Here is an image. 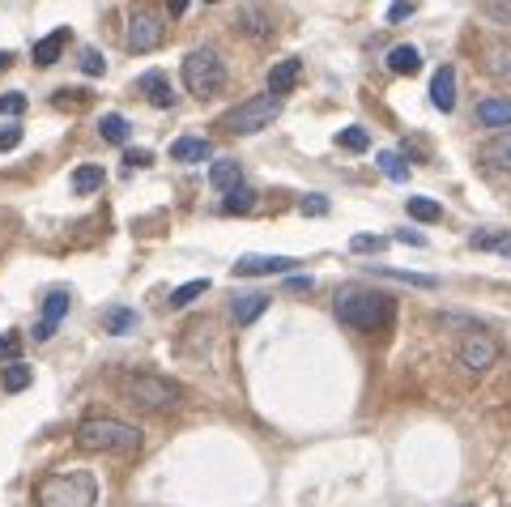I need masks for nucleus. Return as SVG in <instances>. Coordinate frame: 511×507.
<instances>
[{"mask_svg": "<svg viewBox=\"0 0 511 507\" xmlns=\"http://www.w3.org/2000/svg\"><path fill=\"white\" fill-rule=\"evenodd\" d=\"M35 503L39 507H94L99 503V482L85 469H56V473H43L39 478Z\"/></svg>", "mask_w": 511, "mask_h": 507, "instance_id": "f257e3e1", "label": "nucleus"}, {"mask_svg": "<svg viewBox=\"0 0 511 507\" xmlns=\"http://www.w3.org/2000/svg\"><path fill=\"white\" fill-rule=\"evenodd\" d=\"M77 448L102 452V456H133V452H141V430L119 422V418L94 413V418H81L77 422Z\"/></svg>", "mask_w": 511, "mask_h": 507, "instance_id": "f03ea898", "label": "nucleus"}, {"mask_svg": "<svg viewBox=\"0 0 511 507\" xmlns=\"http://www.w3.org/2000/svg\"><path fill=\"white\" fill-rule=\"evenodd\" d=\"M337 320L350 329H384L393 320V298L371 290H350L337 298Z\"/></svg>", "mask_w": 511, "mask_h": 507, "instance_id": "7ed1b4c3", "label": "nucleus"}, {"mask_svg": "<svg viewBox=\"0 0 511 507\" xmlns=\"http://www.w3.org/2000/svg\"><path fill=\"white\" fill-rule=\"evenodd\" d=\"M119 397L137 410H171V405H179V384L150 375V371H137V375L119 380Z\"/></svg>", "mask_w": 511, "mask_h": 507, "instance_id": "20e7f679", "label": "nucleus"}, {"mask_svg": "<svg viewBox=\"0 0 511 507\" xmlns=\"http://www.w3.org/2000/svg\"><path fill=\"white\" fill-rule=\"evenodd\" d=\"M183 86H188V94H197V98L222 94L226 64H222V56H217L214 47H197V52L183 56Z\"/></svg>", "mask_w": 511, "mask_h": 507, "instance_id": "39448f33", "label": "nucleus"}, {"mask_svg": "<svg viewBox=\"0 0 511 507\" xmlns=\"http://www.w3.org/2000/svg\"><path fill=\"white\" fill-rule=\"evenodd\" d=\"M277 116H281V98H273V94L243 98L235 111L226 116V133H235V137H252V133H264Z\"/></svg>", "mask_w": 511, "mask_h": 507, "instance_id": "423d86ee", "label": "nucleus"}, {"mask_svg": "<svg viewBox=\"0 0 511 507\" xmlns=\"http://www.w3.org/2000/svg\"><path fill=\"white\" fill-rule=\"evenodd\" d=\"M162 39H166V21L158 18V13H150V9L133 13V21H128V47H133L137 56L162 47Z\"/></svg>", "mask_w": 511, "mask_h": 507, "instance_id": "0eeeda50", "label": "nucleus"}, {"mask_svg": "<svg viewBox=\"0 0 511 507\" xmlns=\"http://www.w3.org/2000/svg\"><path fill=\"white\" fill-rule=\"evenodd\" d=\"M499 363V341L486 337V332H469L465 341H460V367L465 371H491Z\"/></svg>", "mask_w": 511, "mask_h": 507, "instance_id": "6e6552de", "label": "nucleus"}, {"mask_svg": "<svg viewBox=\"0 0 511 507\" xmlns=\"http://www.w3.org/2000/svg\"><path fill=\"white\" fill-rule=\"evenodd\" d=\"M295 256H239L235 277H277V274H295Z\"/></svg>", "mask_w": 511, "mask_h": 507, "instance_id": "1a4fd4ad", "label": "nucleus"}, {"mask_svg": "<svg viewBox=\"0 0 511 507\" xmlns=\"http://www.w3.org/2000/svg\"><path fill=\"white\" fill-rule=\"evenodd\" d=\"M69 290H52L47 298H43V320L35 324V341H52L56 337V329H60V320L69 315Z\"/></svg>", "mask_w": 511, "mask_h": 507, "instance_id": "9d476101", "label": "nucleus"}, {"mask_svg": "<svg viewBox=\"0 0 511 507\" xmlns=\"http://www.w3.org/2000/svg\"><path fill=\"white\" fill-rule=\"evenodd\" d=\"M298 78H303V60H295V56L277 60L273 69H269V94H273V98L290 94V90L298 86Z\"/></svg>", "mask_w": 511, "mask_h": 507, "instance_id": "9b49d317", "label": "nucleus"}, {"mask_svg": "<svg viewBox=\"0 0 511 507\" xmlns=\"http://www.w3.org/2000/svg\"><path fill=\"white\" fill-rule=\"evenodd\" d=\"M235 30H243L247 39H264V35H273V18L264 9H256V4H243L235 13Z\"/></svg>", "mask_w": 511, "mask_h": 507, "instance_id": "f8f14e48", "label": "nucleus"}, {"mask_svg": "<svg viewBox=\"0 0 511 507\" xmlns=\"http://www.w3.org/2000/svg\"><path fill=\"white\" fill-rule=\"evenodd\" d=\"M431 102L439 107V111H452V107H456V69H452V64L434 69V78H431Z\"/></svg>", "mask_w": 511, "mask_h": 507, "instance_id": "ddd939ff", "label": "nucleus"}, {"mask_svg": "<svg viewBox=\"0 0 511 507\" xmlns=\"http://www.w3.org/2000/svg\"><path fill=\"white\" fill-rule=\"evenodd\" d=\"M141 94L150 98L158 111H166V107L175 102V90H171V81H166V73H158V69H150V73L141 78Z\"/></svg>", "mask_w": 511, "mask_h": 507, "instance_id": "4468645a", "label": "nucleus"}, {"mask_svg": "<svg viewBox=\"0 0 511 507\" xmlns=\"http://www.w3.org/2000/svg\"><path fill=\"white\" fill-rule=\"evenodd\" d=\"M473 116L486 128H511V98H482Z\"/></svg>", "mask_w": 511, "mask_h": 507, "instance_id": "2eb2a0df", "label": "nucleus"}, {"mask_svg": "<svg viewBox=\"0 0 511 507\" xmlns=\"http://www.w3.org/2000/svg\"><path fill=\"white\" fill-rule=\"evenodd\" d=\"M64 47H69V30L60 26V30H52L47 39L35 43V52H30V56H35V64H39V69H52V64L64 56Z\"/></svg>", "mask_w": 511, "mask_h": 507, "instance_id": "dca6fc26", "label": "nucleus"}, {"mask_svg": "<svg viewBox=\"0 0 511 507\" xmlns=\"http://www.w3.org/2000/svg\"><path fill=\"white\" fill-rule=\"evenodd\" d=\"M209 184H214L217 192H235L239 184H243V167H239L235 158H217L214 167H209Z\"/></svg>", "mask_w": 511, "mask_h": 507, "instance_id": "f3484780", "label": "nucleus"}, {"mask_svg": "<svg viewBox=\"0 0 511 507\" xmlns=\"http://www.w3.org/2000/svg\"><path fill=\"white\" fill-rule=\"evenodd\" d=\"M102 332H111V337L137 332V312H133V307H107V312H102Z\"/></svg>", "mask_w": 511, "mask_h": 507, "instance_id": "a211bd4d", "label": "nucleus"}, {"mask_svg": "<svg viewBox=\"0 0 511 507\" xmlns=\"http://www.w3.org/2000/svg\"><path fill=\"white\" fill-rule=\"evenodd\" d=\"M209 154H214V145L205 137H179L175 145H171V158H175V162H205Z\"/></svg>", "mask_w": 511, "mask_h": 507, "instance_id": "6ab92c4d", "label": "nucleus"}, {"mask_svg": "<svg viewBox=\"0 0 511 507\" xmlns=\"http://www.w3.org/2000/svg\"><path fill=\"white\" fill-rule=\"evenodd\" d=\"M388 69H393L396 78H413V73L422 69V56H418V47H410V43L393 47V52H388Z\"/></svg>", "mask_w": 511, "mask_h": 507, "instance_id": "aec40b11", "label": "nucleus"}, {"mask_svg": "<svg viewBox=\"0 0 511 507\" xmlns=\"http://www.w3.org/2000/svg\"><path fill=\"white\" fill-rule=\"evenodd\" d=\"M486 73L511 86V43H494L491 52H486Z\"/></svg>", "mask_w": 511, "mask_h": 507, "instance_id": "412c9836", "label": "nucleus"}, {"mask_svg": "<svg viewBox=\"0 0 511 507\" xmlns=\"http://www.w3.org/2000/svg\"><path fill=\"white\" fill-rule=\"evenodd\" d=\"M469 248L473 252H503L511 256V231H482V234H469Z\"/></svg>", "mask_w": 511, "mask_h": 507, "instance_id": "4be33fe9", "label": "nucleus"}, {"mask_svg": "<svg viewBox=\"0 0 511 507\" xmlns=\"http://www.w3.org/2000/svg\"><path fill=\"white\" fill-rule=\"evenodd\" d=\"M264 307H269V294H239L231 312H235L239 324H252V320H256L260 312H264Z\"/></svg>", "mask_w": 511, "mask_h": 507, "instance_id": "5701e85b", "label": "nucleus"}, {"mask_svg": "<svg viewBox=\"0 0 511 507\" xmlns=\"http://www.w3.org/2000/svg\"><path fill=\"white\" fill-rule=\"evenodd\" d=\"M371 274H384V277H393V282H410V286H422V290L439 286V277H431V274H410V269H388V265H371Z\"/></svg>", "mask_w": 511, "mask_h": 507, "instance_id": "b1692460", "label": "nucleus"}, {"mask_svg": "<svg viewBox=\"0 0 511 507\" xmlns=\"http://www.w3.org/2000/svg\"><path fill=\"white\" fill-rule=\"evenodd\" d=\"M482 158L491 162V167H499V171H511V133H503V137H494L486 150H482Z\"/></svg>", "mask_w": 511, "mask_h": 507, "instance_id": "393cba45", "label": "nucleus"}, {"mask_svg": "<svg viewBox=\"0 0 511 507\" xmlns=\"http://www.w3.org/2000/svg\"><path fill=\"white\" fill-rule=\"evenodd\" d=\"M99 133H102V141H111V145H124V141H128V119L119 116V111H107V116L99 119Z\"/></svg>", "mask_w": 511, "mask_h": 507, "instance_id": "a878e982", "label": "nucleus"}, {"mask_svg": "<svg viewBox=\"0 0 511 507\" xmlns=\"http://www.w3.org/2000/svg\"><path fill=\"white\" fill-rule=\"evenodd\" d=\"M405 209H410V217H418V222H439V217H443V205L431 200V196H410Z\"/></svg>", "mask_w": 511, "mask_h": 507, "instance_id": "bb28decb", "label": "nucleus"}, {"mask_svg": "<svg viewBox=\"0 0 511 507\" xmlns=\"http://www.w3.org/2000/svg\"><path fill=\"white\" fill-rule=\"evenodd\" d=\"M102 188V167H77L73 171V192L77 196H90Z\"/></svg>", "mask_w": 511, "mask_h": 507, "instance_id": "cd10ccee", "label": "nucleus"}, {"mask_svg": "<svg viewBox=\"0 0 511 507\" xmlns=\"http://www.w3.org/2000/svg\"><path fill=\"white\" fill-rule=\"evenodd\" d=\"M252 209H256V192L243 188V184L235 192H226V200H222V214H252Z\"/></svg>", "mask_w": 511, "mask_h": 507, "instance_id": "c85d7f7f", "label": "nucleus"}, {"mask_svg": "<svg viewBox=\"0 0 511 507\" xmlns=\"http://www.w3.org/2000/svg\"><path fill=\"white\" fill-rule=\"evenodd\" d=\"M30 380H35V371H30V367H21V363H9V367H4V375H0V384H4V392H21V388H30Z\"/></svg>", "mask_w": 511, "mask_h": 507, "instance_id": "c756f323", "label": "nucleus"}, {"mask_svg": "<svg viewBox=\"0 0 511 507\" xmlns=\"http://www.w3.org/2000/svg\"><path fill=\"white\" fill-rule=\"evenodd\" d=\"M205 290H209V277H197V282H188V286L171 290V307H188V303H197Z\"/></svg>", "mask_w": 511, "mask_h": 507, "instance_id": "7c9ffc66", "label": "nucleus"}, {"mask_svg": "<svg viewBox=\"0 0 511 507\" xmlns=\"http://www.w3.org/2000/svg\"><path fill=\"white\" fill-rule=\"evenodd\" d=\"M337 145L350 150V154H362V150L371 145V133H367V128H341V133H337Z\"/></svg>", "mask_w": 511, "mask_h": 507, "instance_id": "2f4dec72", "label": "nucleus"}, {"mask_svg": "<svg viewBox=\"0 0 511 507\" xmlns=\"http://www.w3.org/2000/svg\"><path fill=\"white\" fill-rule=\"evenodd\" d=\"M375 162H379V171H384L388 179H396V184H405V179H410V167H405V162H401V154H393V150H384Z\"/></svg>", "mask_w": 511, "mask_h": 507, "instance_id": "473e14b6", "label": "nucleus"}, {"mask_svg": "<svg viewBox=\"0 0 511 507\" xmlns=\"http://www.w3.org/2000/svg\"><path fill=\"white\" fill-rule=\"evenodd\" d=\"M350 248H354V252H384V248H388V239H384V234H354V239H350Z\"/></svg>", "mask_w": 511, "mask_h": 507, "instance_id": "72a5a7b5", "label": "nucleus"}, {"mask_svg": "<svg viewBox=\"0 0 511 507\" xmlns=\"http://www.w3.org/2000/svg\"><path fill=\"white\" fill-rule=\"evenodd\" d=\"M18 354H21V337L18 332H4L0 337V363H18Z\"/></svg>", "mask_w": 511, "mask_h": 507, "instance_id": "f704fd0d", "label": "nucleus"}, {"mask_svg": "<svg viewBox=\"0 0 511 507\" xmlns=\"http://www.w3.org/2000/svg\"><path fill=\"white\" fill-rule=\"evenodd\" d=\"M102 69H107V60H102L99 52H94V47H85V52H81V73H90V78H99Z\"/></svg>", "mask_w": 511, "mask_h": 507, "instance_id": "c9c22d12", "label": "nucleus"}, {"mask_svg": "<svg viewBox=\"0 0 511 507\" xmlns=\"http://www.w3.org/2000/svg\"><path fill=\"white\" fill-rule=\"evenodd\" d=\"M26 111V94H0V116H21Z\"/></svg>", "mask_w": 511, "mask_h": 507, "instance_id": "e433bc0d", "label": "nucleus"}, {"mask_svg": "<svg viewBox=\"0 0 511 507\" xmlns=\"http://www.w3.org/2000/svg\"><path fill=\"white\" fill-rule=\"evenodd\" d=\"M298 209H303L307 217H324V214H328V200H324V196H307Z\"/></svg>", "mask_w": 511, "mask_h": 507, "instance_id": "4c0bfd02", "label": "nucleus"}, {"mask_svg": "<svg viewBox=\"0 0 511 507\" xmlns=\"http://www.w3.org/2000/svg\"><path fill=\"white\" fill-rule=\"evenodd\" d=\"M18 145H21V128H18V124L0 128V154H4V150H18Z\"/></svg>", "mask_w": 511, "mask_h": 507, "instance_id": "58836bf2", "label": "nucleus"}, {"mask_svg": "<svg viewBox=\"0 0 511 507\" xmlns=\"http://www.w3.org/2000/svg\"><path fill=\"white\" fill-rule=\"evenodd\" d=\"M413 13H418V4H405V0H401V4H393V9H388V21H405V18H413Z\"/></svg>", "mask_w": 511, "mask_h": 507, "instance_id": "ea45409f", "label": "nucleus"}, {"mask_svg": "<svg viewBox=\"0 0 511 507\" xmlns=\"http://www.w3.org/2000/svg\"><path fill=\"white\" fill-rule=\"evenodd\" d=\"M396 243H410V248H426V234H418V231H401V234H396Z\"/></svg>", "mask_w": 511, "mask_h": 507, "instance_id": "a19ab883", "label": "nucleus"}, {"mask_svg": "<svg viewBox=\"0 0 511 507\" xmlns=\"http://www.w3.org/2000/svg\"><path fill=\"white\" fill-rule=\"evenodd\" d=\"M128 162H133V167H150L154 154H150V150H128Z\"/></svg>", "mask_w": 511, "mask_h": 507, "instance_id": "79ce46f5", "label": "nucleus"}, {"mask_svg": "<svg viewBox=\"0 0 511 507\" xmlns=\"http://www.w3.org/2000/svg\"><path fill=\"white\" fill-rule=\"evenodd\" d=\"M486 13H494V18H511V4H486Z\"/></svg>", "mask_w": 511, "mask_h": 507, "instance_id": "37998d69", "label": "nucleus"}, {"mask_svg": "<svg viewBox=\"0 0 511 507\" xmlns=\"http://www.w3.org/2000/svg\"><path fill=\"white\" fill-rule=\"evenodd\" d=\"M290 290H312V277H290Z\"/></svg>", "mask_w": 511, "mask_h": 507, "instance_id": "c03bdc74", "label": "nucleus"}, {"mask_svg": "<svg viewBox=\"0 0 511 507\" xmlns=\"http://www.w3.org/2000/svg\"><path fill=\"white\" fill-rule=\"evenodd\" d=\"M9 60H13L9 52H0V69H9Z\"/></svg>", "mask_w": 511, "mask_h": 507, "instance_id": "a18cd8bd", "label": "nucleus"}]
</instances>
